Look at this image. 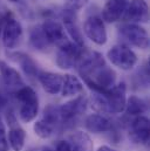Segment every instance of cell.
Here are the masks:
<instances>
[{
    "mask_svg": "<svg viewBox=\"0 0 150 151\" xmlns=\"http://www.w3.org/2000/svg\"><path fill=\"white\" fill-rule=\"evenodd\" d=\"M123 18L134 22H147L149 20V8L146 0H131Z\"/></svg>",
    "mask_w": 150,
    "mask_h": 151,
    "instance_id": "cell-12",
    "label": "cell"
},
{
    "mask_svg": "<svg viewBox=\"0 0 150 151\" xmlns=\"http://www.w3.org/2000/svg\"><path fill=\"white\" fill-rule=\"evenodd\" d=\"M15 97L21 102L19 113L20 118L26 123L32 122L37 117L39 111V100L37 93L31 87L24 86L15 91Z\"/></svg>",
    "mask_w": 150,
    "mask_h": 151,
    "instance_id": "cell-3",
    "label": "cell"
},
{
    "mask_svg": "<svg viewBox=\"0 0 150 151\" xmlns=\"http://www.w3.org/2000/svg\"><path fill=\"white\" fill-rule=\"evenodd\" d=\"M88 1H89V0H72V1H69V5H68L69 11H71V12H75L76 9H80V8H81L82 6H84Z\"/></svg>",
    "mask_w": 150,
    "mask_h": 151,
    "instance_id": "cell-26",
    "label": "cell"
},
{
    "mask_svg": "<svg viewBox=\"0 0 150 151\" xmlns=\"http://www.w3.org/2000/svg\"><path fill=\"white\" fill-rule=\"evenodd\" d=\"M124 110L130 116H141L142 114L147 111V103L137 96H130L125 101Z\"/></svg>",
    "mask_w": 150,
    "mask_h": 151,
    "instance_id": "cell-21",
    "label": "cell"
},
{
    "mask_svg": "<svg viewBox=\"0 0 150 151\" xmlns=\"http://www.w3.org/2000/svg\"><path fill=\"white\" fill-rule=\"evenodd\" d=\"M128 2L125 0H108L102 9V19L107 22H115L124 17Z\"/></svg>",
    "mask_w": 150,
    "mask_h": 151,
    "instance_id": "cell-13",
    "label": "cell"
},
{
    "mask_svg": "<svg viewBox=\"0 0 150 151\" xmlns=\"http://www.w3.org/2000/svg\"><path fill=\"white\" fill-rule=\"evenodd\" d=\"M63 27L66 29V32L69 34V37L73 39V42H74L76 46L83 48V40H82V35H81V32L75 22V20L73 19V17L71 15H67L65 19H63Z\"/></svg>",
    "mask_w": 150,
    "mask_h": 151,
    "instance_id": "cell-22",
    "label": "cell"
},
{
    "mask_svg": "<svg viewBox=\"0 0 150 151\" xmlns=\"http://www.w3.org/2000/svg\"><path fill=\"white\" fill-rule=\"evenodd\" d=\"M120 33L130 45L137 48L147 49L149 47V35L147 31L140 25L136 24L123 25L120 28Z\"/></svg>",
    "mask_w": 150,
    "mask_h": 151,
    "instance_id": "cell-6",
    "label": "cell"
},
{
    "mask_svg": "<svg viewBox=\"0 0 150 151\" xmlns=\"http://www.w3.org/2000/svg\"><path fill=\"white\" fill-rule=\"evenodd\" d=\"M41 29H42V33H43L46 40L49 43L58 46L59 48H63V47H67V46L74 43L73 41L69 40L65 27L55 20H46L43 22Z\"/></svg>",
    "mask_w": 150,
    "mask_h": 151,
    "instance_id": "cell-5",
    "label": "cell"
},
{
    "mask_svg": "<svg viewBox=\"0 0 150 151\" xmlns=\"http://www.w3.org/2000/svg\"><path fill=\"white\" fill-rule=\"evenodd\" d=\"M83 32L87 38L99 46H103L107 42V31L105 22L99 17H90L83 25Z\"/></svg>",
    "mask_w": 150,
    "mask_h": 151,
    "instance_id": "cell-8",
    "label": "cell"
},
{
    "mask_svg": "<svg viewBox=\"0 0 150 151\" xmlns=\"http://www.w3.org/2000/svg\"><path fill=\"white\" fill-rule=\"evenodd\" d=\"M0 74H1V77H2V80L5 82V84L8 88L18 90L21 87H24L22 77L18 73V70L14 69L13 67L8 66L4 61L0 62Z\"/></svg>",
    "mask_w": 150,
    "mask_h": 151,
    "instance_id": "cell-16",
    "label": "cell"
},
{
    "mask_svg": "<svg viewBox=\"0 0 150 151\" xmlns=\"http://www.w3.org/2000/svg\"><path fill=\"white\" fill-rule=\"evenodd\" d=\"M6 104H7V99H6V97H5V95L0 91V109H1V108H4Z\"/></svg>",
    "mask_w": 150,
    "mask_h": 151,
    "instance_id": "cell-28",
    "label": "cell"
},
{
    "mask_svg": "<svg viewBox=\"0 0 150 151\" xmlns=\"http://www.w3.org/2000/svg\"><path fill=\"white\" fill-rule=\"evenodd\" d=\"M11 1H13V2H15V1H18V0H11Z\"/></svg>",
    "mask_w": 150,
    "mask_h": 151,
    "instance_id": "cell-31",
    "label": "cell"
},
{
    "mask_svg": "<svg viewBox=\"0 0 150 151\" xmlns=\"http://www.w3.org/2000/svg\"><path fill=\"white\" fill-rule=\"evenodd\" d=\"M25 139H26V134L22 128L19 125L11 127L8 131V144L14 151H21L25 145Z\"/></svg>",
    "mask_w": 150,
    "mask_h": 151,
    "instance_id": "cell-20",
    "label": "cell"
},
{
    "mask_svg": "<svg viewBox=\"0 0 150 151\" xmlns=\"http://www.w3.org/2000/svg\"><path fill=\"white\" fill-rule=\"evenodd\" d=\"M31 42H32V45L35 48H38V49H45V48H47V43H48V41L45 38L41 28H34L31 32Z\"/></svg>",
    "mask_w": 150,
    "mask_h": 151,
    "instance_id": "cell-24",
    "label": "cell"
},
{
    "mask_svg": "<svg viewBox=\"0 0 150 151\" xmlns=\"http://www.w3.org/2000/svg\"><path fill=\"white\" fill-rule=\"evenodd\" d=\"M15 56L18 58L17 61L20 63L21 68L24 69V72L30 76H35L37 75V65L35 62L26 54H21V53H18L15 54Z\"/></svg>",
    "mask_w": 150,
    "mask_h": 151,
    "instance_id": "cell-23",
    "label": "cell"
},
{
    "mask_svg": "<svg viewBox=\"0 0 150 151\" xmlns=\"http://www.w3.org/2000/svg\"><path fill=\"white\" fill-rule=\"evenodd\" d=\"M84 125L90 132L100 134V132L109 131L112 129V123L106 116L100 115V114H94V115H90L86 118Z\"/></svg>",
    "mask_w": 150,
    "mask_h": 151,
    "instance_id": "cell-17",
    "label": "cell"
},
{
    "mask_svg": "<svg viewBox=\"0 0 150 151\" xmlns=\"http://www.w3.org/2000/svg\"><path fill=\"white\" fill-rule=\"evenodd\" d=\"M83 48L76 46L75 43H72L67 47L59 48L58 55H56V63L62 69H69L76 66L79 58L81 55Z\"/></svg>",
    "mask_w": 150,
    "mask_h": 151,
    "instance_id": "cell-10",
    "label": "cell"
},
{
    "mask_svg": "<svg viewBox=\"0 0 150 151\" xmlns=\"http://www.w3.org/2000/svg\"><path fill=\"white\" fill-rule=\"evenodd\" d=\"M55 151H71V147H69V143L66 142V141H61L58 143L56 145V149Z\"/></svg>",
    "mask_w": 150,
    "mask_h": 151,
    "instance_id": "cell-27",
    "label": "cell"
},
{
    "mask_svg": "<svg viewBox=\"0 0 150 151\" xmlns=\"http://www.w3.org/2000/svg\"><path fill=\"white\" fill-rule=\"evenodd\" d=\"M68 1H72V0H68Z\"/></svg>",
    "mask_w": 150,
    "mask_h": 151,
    "instance_id": "cell-32",
    "label": "cell"
},
{
    "mask_svg": "<svg viewBox=\"0 0 150 151\" xmlns=\"http://www.w3.org/2000/svg\"><path fill=\"white\" fill-rule=\"evenodd\" d=\"M38 78L42 86V88L52 95L59 94L62 88L63 76L50 72H41L38 74Z\"/></svg>",
    "mask_w": 150,
    "mask_h": 151,
    "instance_id": "cell-14",
    "label": "cell"
},
{
    "mask_svg": "<svg viewBox=\"0 0 150 151\" xmlns=\"http://www.w3.org/2000/svg\"><path fill=\"white\" fill-rule=\"evenodd\" d=\"M2 43L6 48H13L18 45L22 35V27L15 19H7L2 28Z\"/></svg>",
    "mask_w": 150,
    "mask_h": 151,
    "instance_id": "cell-9",
    "label": "cell"
},
{
    "mask_svg": "<svg viewBox=\"0 0 150 151\" xmlns=\"http://www.w3.org/2000/svg\"><path fill=\"white\" fill-rule=\"evenodd\" d=\"M82 91H83V84L79 77L71 75V74L63 76V82H62V88H61V94L63 97L76 96L81 94Z\"/></svg>",
    "mask_w": 150,
    "mask_h": 151,
    "instance_id": "cell-19",
    "label": "cell"
},
{
    "mask_svg": "<svg viewBox=\"0 0 150 151\" xmlns=\"http://www.w3.org/2000/svg\"><path fill=\"white\" fill-rule=\"evenodd\" d=\"M71 151H93L94 144L90 137L83 131H75L69 137Z\"/></svg>",
    "mask_w": 150,
    "mask_h": 151,
    "instance_id": "cell-18",
    "label": "cell"
},
{
    "mask_svg": "<svg viewBox=\"0 0 150 151\" xmlns=\"http://www.w3.org/2000/svg\"><path fill=\"white\" fill-rule=\"evenodd\" d=\"M84 78V82L92 88L95 93H106L112 87L115 86L116 81V74L112 68H109L107 65H102L88 74L82 75Z\"/></svg>",
    "mask_w": 150,
    "mask_h": 151,
    "instance_id": "cell-2",
    "label": "cell"
},
{
    "mask_svg": "<svg viewBox=\"0 0 150 151\" xmlns=\"http://www.w3.org/2000/svg\"><path fill=\"white\" fill-rule=\"evenodd\" d=\"M8 141L6 136V130L4 123L0 121V151H8Z\"/></svg>",
    "mask_w": 150,
    "mask_h": 151,
    "instance_id": "cell-25",
    "label": "cell"
},
{
    "mask_svg": "<svg viewBox=\"0 0 150 151\" xmlns=\"http://www.w3.org/2000/svg\"><path fill=\"white\" fill-rule=\"evenodd\" d=\"M127 87L124 82L115 84L106 93H95L92 97L93 108L100 114H120L125 108Z\"/></svg>",
    "mask_w": 150,
    "mask_h": 151,
    "instance_id": "cell-1",
    "label": "cell"
},
{
    "mask_svg": "<svg viewBox=\"0 0 150 151\" xmlns=\"http://www.w3.org/2000/svg\"><path fill=\"white\" fill-rule=\"evenodd\" d=\"M87 99L84 96H77L73 100L66 102L65 104H62L59 108V114H60V118L63 121H71L75 117H77L79 115L84 113L86 108H87Z\"/></svg>",
    "mask_w": 150,
    "mask_h": 151,
    "instance_id": "cell-11",
    "label": "cell"
},
{
    "mask_svg": "<svg viewBox=\"0 0 150 151\" xmlns=\"http://www.w3.org/2000/svg\"><path fill=\"white\" fill-rule=\"evenodd\" d=\"M60 119L59 108L48 107L45 110V115L41 119H39L34 124V132L40 138H49L56 125V122Z\"/></svg>",
    "mask_w": 150,
    "mask_h": 151,
    "instance_id": "cell-7",
    "label": "cell"
},
{
    "mask_svg": "<svg viewBox=\"0 0 150 151\" xmlns=\"http://www.w3.org/2000/svg\"><path fill=\"white\" fill-rule=\"evenodd\" d=\"M131 137L137 143L149 142V119L146 116H137L131 123Z\"/></svg>",
    "mask_w": 150,
    "mask_h": 151,
    "instance_id": "cell-15",
    "label": "cell"
},
{
    "mask_svg": "<svg viewBox=\"0 0 150 151\" xmlns=\"http://www.w3.org/2000/svg\"><path fill=\"white\" fill-rule=\"evenodd\" d=\"M107 58L112 65L122 70L133 69L137 62L136 54L124 45H116L112 47L107 53Z\"/></svg>",
    "mask_w": 150,
    "mask_h": 151,
    "instance_id": "cell-4",
    "label": "cell"
},
{
    "mask_svg": "<svg viewBox=\"0 0 150 151\" xmlns=\"http://www.w3.org/2000/svg\"><path fill=\"white\" fill-rule=\"evenodd\" d=\"M42 151H52L50 149H45V150H42Z\"/></svg>",
    "mask_w": 150,
    "mask_h": 151,
    "instance_id": "cell-30",
    "label": "cell"
},
{
    "mask_svg": "<svg viewBox=\"0 0 150 151\" xmlns=\"http://www.w3.org/2000/svg\"><path fill=\"white\" fill-rule=\"evenodd\" d=\"M96 151H117V150L112 149V148L108 147V145H102V147H100Z\"/></svg>",
    "mask_w": 150,
    "mask_h": 151,
    "instance_id": "cell-29",
    "label": "cell"
}]
</instances>
